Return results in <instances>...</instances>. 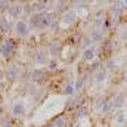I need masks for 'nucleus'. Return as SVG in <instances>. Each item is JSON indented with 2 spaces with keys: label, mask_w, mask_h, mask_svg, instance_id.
I'll return each mask as SVG.
<instances>
[{
  "label": "nucleus",
  "mask_w": 127,
  "mask_h": 127,
  "mask_svg": "<svg viewBox=\"0 0 127 127\" xmlns=\"http://www.w3.org/2000/svg\"><path fill=\"white\" fill-rule=\"evenodd\" d=\"M56 66H58L56 61H50V62H49V68H50V69H56Z\"/></svg>",
  "instance_id": "obj_25"
},
{
  "label": "nucleus",
  "mask_w": 127,
  "mask_h": 127,
  "mask_svg": "<svg viewBox=\"0 0 127 127\" xmlns=\"http://www.w3.org/2000/svg\"><path fill=\"white\" fill-rule=\"evenodd\" d=\"M32 10H34V4H31V3H25V4H24V12H25L27 15H31Z\"/></svg>",
  "instance_id": "obj_20"
},
{
  "label": "nucleus",
  "mask_w": 127,
  "mask_h": 127,
  "mask_svg": "<svg viewBox=\"0 0 127 127\" xmlns=\"http://www.w3.org/2000/svg\"><path fill=\"white\" fill-rule=\"evenodd\" d=\"M58 4H59V6H58V7H56V10H59V12H64V10H65V9H64L62 6H65V4H66V1H59V3H58Z\"/></svg>",
  "instance_id": "obj_24"
},
{
  "label": "nucleus",
  "mask_w": 127,
  "mask_h": 127,
  "mask_svg": "<svg viewBox=\"0 0 127 127\" xmlns=\"http://www.w3.org/2000/svg\"><path fill=\"white\" fill-rule=\"evenodd\" d=\"M0 127H10V120L7 117H1L0 118Z\"/></svg>",
  "instance_id": "obj_21"
},
{
  "label": "nucleus",
  "mask_w": 127,
  "mask_h": 127,
  "mask_svg": "<svg viewBox=\"0 0 127 127\" xmlns=\"http://www.w3.org/2000/svg\"><path fill=\"white\" fill-rule=\"evenodd\" d=\"M123 102H124V96L120 95L115 97V102H112V108H120L121 105H123Z\"/></svg>",
  "instance_id": "obj_17"
},
{
  "label": "nucleus",
  "mask_w": 127,
  "mask_h": 127,
  "mask_svg": "<svg viewBox=\"0 0 127 127\" xmlns=\"http://www.w3.org/2000/svg\"><path fill=\"white\" fill-rule=\"evenodd\" d=\"M106 66H108V68H114V66H115V61H112V59H109V61L106 62Z\"/></svg>",
  "instance_id": "obj_27"
},
{
  "label": "nucleus",
  "mask_w": 127,
  "mask_h": 127,
  "mask_svg": "<svg viewBox=\"0 0 127 127\" xmlns=\"http://www.w3.org/2000/svg\"><path fill=\"white\" fill-rule=\"evenodd\" d=\"M84 83H86V75L80 77V80H78V81H77V84H75V90H81V89H83V86H84Z\"/></svg>",
  "instance_id": "obj_19"
},
{
  "label": "nucleus",
  "mask_w": 127,
  "mask_h": 127,
  "mask_svg": "<svg viewBox=\"0 0 127 127\" xmlns=\"http://www.w3.org/2000/svg\"><path fill=\"white\" fill-rule=\"evenodd\" d=\"M10 28H12V27H10V22H9L6 18H1V19H0V32H4V34H6V32L10 31Z\"/></svg>",
  "instance_id": "obj_11"
},
{
  "label": "nucleus",
  "mask_w": 127,
  "mask_h": 127,
  "mask_svg": "<svg viewBox=\"0 0 127 127\" xmlns=\"http://www.w3.org/2000/svg\"><path fill=\"white\" fill-rule=\"evenodd\" d=\"M52 22H53V13L43 12V13H34V15L30 16L31 27L32 28H37V30L47 28V27H50Z\"/></svg>",
  "instance_id": "obj_1"
},
{
  "label": "nucleus",
  "mask_w": 127,
  "mask_h": 127,
  "mask_svg": "<svg viewBox=\"0 0 127 127\" xmlns=\"http://www.w3.org/2000/svg\"><path fill=\"white\" fill-rule=\"evenodd\" d=\"M15 49H16L15 40H13V38H7V40H4V41L0 44V55H1L4 59H7V58H10V56L13 55Z\"/></svg>",
  "instance_id": "obj_2"
},
{
  "label": "nucleus",
  "mask_w": 127,
  "mask_h": 127,
  "mask_svg": "<svg viewBox=\"0 0 127 127\" xmlns=\"http://www.w3.org/2000/svg\"><path fill=\"white\" fill-rule=\"evenodd\" d=\"M47 4H49V1H35V3H34V10H35L37 13H43V12L46 10Z\"/></svg>",
  "instance_id": "obj_10"
},
{
  "label": "nucleus",
  "mask_w": 127,
  "mask_h": 127,
  "mask_svg": "<svg viewBox=\"0 0 127 127\" xmlns=\"http://www.w3.org/2000/svg\"><path fill=\"white\" fill-rule=\"evenodd\" d=\"M61 49H62L61 41H59V40H52V41L49 43V46H47V53L55 56V55L61 53Z\"/></svg>",
  "instance_id": "obj_6"
},
{
  "label": "nucleus",
  "mask_w": 127,
  "mask_h": 127,
  "mask_svg": "<svg viewBox=\"0 0 127 127\" xmlns=\"http://www.w3.org/2000/svg\"><path fill=\"white\" fill-rule=\"evenodd\" d=\"M87 115V109L84 108V106H81V108H78L77 109V114H75V118H83V117H86Z\"/></svg>",
  "instance_id": "obj_18"
},
{
  "label": "nucleus",
  "mask_w": 127,
  "mask_h": 127,
  "mask_svg": "<svg viewBox=\"0 0 127 127\" xmlns=\"http://www.w3.org/2000/svg\"><path fill=\"white\" fill-rule=\"evenodd\" d=\"M92 41H99V40H102V30H99V28H96L93 31L90 32V37H89Z\"/></svg>",
  "instance_id": "obj_13"
},
{
  "label": "nucleus",
  "mask_w": 127,
  "mask_h": 127,
  "mask_svg": "<svg viewBox=\"0 0 127 127\" xmlns=\"http://www.w3.org/2000/svg\"><path fill=\"white\" fill-rule=\"evenodd\" d=\"M90 43H92V40H90L89 37H87V38H84V43H83V47H86V49H87V46H89Z\"/></svg>",
  "instance_id": "obj_26"
},
{
  "label": "nucleus",
  "mask_w": 127,
  "mask_h": 127,
  "mask_svg": "<svg viewBox=\"0 0 127 127\" xmlns=\"http://www.w3.org/2000/svg\"><path fill=\"white\" fill-rule=\"evenodd\" d=\"M44 77H46V72L43 71V69H34L31 72V80L32 81H35V83H41L43 80H44Z\"/></svg>",
  "instance_id": "obj_8"
},
{
  "label": "nucleus",
  "mask_w": 127,
  "mask_h": 127,
  "mask_svg": "<svg viewBox=\"0 0 127 127\" xmlns=\"http://www.w3.org/2000/svg\"><path fill=\"white\" fill-rule=\"evenodd\" d=\"M7 12H9V16H10V18L18 19V18H21V15L24 13V4H22V3H12Z\"/></svg>",
  "instance_id": "obj_3"
},
{
  "label": "nucleus",
  "mask_w": 127,
  "mask_h": 127,
  "mask_svg": "<svg viewBox=\"0 0 127 127\" xmlns=\"http://www.w3.org/2000/svg\"><path fill=\"white\" fill-rule=\"evenodd\" d=\"M4 75H6V78H7V80L15 81V80L19 77V68H18V65H16V64H10V65L7 66V69H6Z\"/></svg>",
  "instance_id": "obj_5"
},
{
  "label": "nucleus",
  "mask_w": 127,
  "mask_h": 127,
  "mask_svg": "<svg viewBox=\"0 0 127 127\" xmlns=\"http://www.w3.org/2000/svg\"><path fill=\"white\" fill-rule=\"evenodd\" d=\"M15 32H16L18 37H27L28 32H30V27H28V24H27L24 19L18 21V22L15 24Z\"/></svg>",
  "instance_id": "obj_4"
},
{
  "label": "nucleus",
  "mask_w": 127,
  "mask_h": 127,
  "mask_svg": "<svg viewBox=\"0 0 127 127\" xmlns=\"http://www.w3.org/2000/svg\"><path fill=\"white\" fill-rule=\"evenodd\" d=\"M46 62H47V53L43 52V50H38L35 53V64L37 65H44Z\"/></svg>",
  "instance_id": "obj_9"
},
{
  "label": "nucleus",
  "mask_w": 127,
  "mask_h": 127,
  "mask_svg": "<svg viewBox=\"0 0 127 127\" xmlns=\"http://www.w3.org/2000/svg\"><path fill=\"white\" fill-rule=\"evenodd\" d=\"M123 120H124V115H123V114L118 115V123H123Z\"/></svg>",
  "instance_id": "obj_28"
},
{
  "label": "nucleus",
  "mask_w": 127,
  "mask_h": 127,
  "mask_svg": "<svg viewBox=\"0 0 127 127\" xmlns=\"http://www.w3.org/2000/svg\"><path fill=\"white\" fill-rule=\"evenodd\" d=\"M103 78H105V72L103 71H99L97 72V77H96V81H103Z\"/></svg>",
  "instance_id": "obj_22"
},
{
  "label": "nucleus",
  "mask_w": 127,
  "mask_h": 127,
  "mask_svg": "<svg viewBox=\"0 0 127 127\" xmlns=\"http://www.w3.org/2000/svg\"><path fill=\"white\" fill-rule=\"evenodd\" d=\"M126 83H127V75H126Z\"/></svg>",
  "instance_id": "obj_30"
},
{
  "label": "nucleus",
  "mask_w": 127,
  "mask_h": 127,
  "mask_svg": "<svg viewBox=\"0 0 127 127\" xmlns=\"http://www.w3.org/2000/svg\"><path fill=\"white\" fill-rule=\"evenodd\" d=\"M64 124H65V117L61 115V117H56V118L53 120V124H52V126L53 127H62Z\"/></svg>",
  "instance_id": "obj_16"
},
{
  "label": "nucleus",
  "mask_w": 127,
  "mask_h": 127,
  "mask_svg": "<svg viewBox=\"0 0 127 127\" xmlns=\"http://www.w3.org/2000/svg\"><path fill=\"white\" fill-rule=\"evenodd\" d=\"M3 75H4V72H3V69H1V68H0V78H1V77H3Z\"/></svg>",
  "instance_id": "obj_29"
},
{
  "label": "nucleus",
  "mask_w": 127,
  "mask_h": 127,
  "mask_svg": "<svg viewBox=\"0 0 127 127\" xmlns=\"http://www.w3.org/2000/svg\"><path fill=\"white\" fill-rule=\"evenodd\" d=\"M62 21L65 24H72L75 21V13L74 12H65L62 15Z\"/></svg>",
  "instance_id": "obj_12"
},
{
  "label": "nucleus",
  "mask_w": 127,
  "mask_h": 127,
  "mask_svg": "<svg viewBox=\"0 0 127 127\" xmlns=\"http://www.w3.org/2000/svg\"><path fill=\"white\" fill-rule=\"evenodd\" d=\"M93 56H95V49L93 47H87L86 50H84V53H83V59L84 61H90V59H93Z\"/></svg>",
  "instance_id": "obj_14"
},
{
  "label": "nucleus",
  "mask_w": 127,
  "mask_h": 127,
  "mask_svg": "<svg viewBox=\"0 0 127 127\" xmlns=\"http://www.w3.org/2000/svg\"><path fill=\"white\" fill-rule=\"evenodd\" d=\"M24 114H25L24 103H22V102L15 103V105H13V108H12V115H13V117H24Z\"/></svg>",
  "instance_id": "obj_7"
},
{
  "label": "nucleus",
  "mask_w": 127,
  "mask_h": 127,
  "mask_svg": "<svg viewBox=\"0 0 127 127\" xmlns=\"http://www.w3.org/2000/svg\"><path fill=\"white\" fill-rule=\"evenodd\" d=\"M64 92H65L66 95H72V93H74V87L69 84V86H66V87H65V90H64Z\"/></svg>",
  "instance_id": "obj_23"
},
{
  "label": "nucleus",
  "mask_w": 127,
  "mask_h": 127,
  "mask_svg": "<svg viewBox=\"0 0 127 127\" xmlns=\"http://www.w3.org/2000/svg\"><path fill=\"white\" fill-rule=\"evenodd\" d=\"M10 1H7V0H0V12H7L9 10V7H10Z\"/></svg>",
  "instance_id": "obj_15"
}]
</instances>
